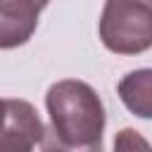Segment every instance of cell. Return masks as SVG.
<instances>
[{
	"instance_id": "cell-1",
	"label": "cell",
	"mask_w": 152,
	"mask_h": 152,
	"mask_svg": "<svg viewBox=\"0 0 152 152\" xmlns=\"http://www.w3.org/2000/svg\"><path fill=\"white\" fill-rule=\"evenodd\" d=\"M45 107L52 133L71 147H88L102 142L104 104L93 86L76 78L57 81L48 88Z\"/></svg>"
},
{
	"instance_id": "cell-2",
	"label": "cell",
	"mask_w": 152,
	"mask_h": 152,
	"mask_svg": "<svg viewBox=\"0 0 152 152\" xmlns=\"http://www.w3.org/2000/svg\"><path fill=\"white\" fill-rule=\"evenodd\" d=\"M102 45L114 55H140L152 48V0H107L97 26Z\"/></svg>"
},
{
	"instance_id": "cell-3",
	"label": "cell",
	"mask_w": 152,
	"mask_h": 152,
	"mask_svg": "<svg viewBox=\"0 0 152 152\" xmlns=\"http://www.w3.org/2000/svg\"><path fill=\"white\" fill-rule=\"evenodd\" d=\"M45 2L33 0H0V50H12L33 36Z\"/></svg>"
},
{
	"instance_id": "cell-4",
	"label": "cell",
	"mask_w": 152,
	"mask_h": 152,
	"mask_svg": "<svg viewBox=\"0 0 152 152\" xmlns=\"http://www.w3.org/2000/svg\"><path fill=\"white\" fill-rule=\"evenodd\" d=\"M45 124L40 121L36 107L26 100H5L2 121H0V140H14L24 145H43Z\"/></svg>"
},
{
	"instance_id": "cell-5",
	"label": "cell",
	"mask_w": 152,
	"mask_h": 152,
	"mask_svg": "<svg viewBox=\"0 0 152 152\" xmlns=\"http://www.w3.org/2000/svg\"><path fill=\"white\" fill-rule=\"evenodd\" d=\"M119 100L138 119H152V66L133 69L116 86Z\"/></svg>"
},
{
	"instance_id": "cell-6",
	"label": "cell",
	"mask_w": 152,
	"mask_h": 152,
	"mask_svg": "<svg viewBox=\"0 0 152 152\" xmlns=\"http://www.w3.org/2000/svg\"><path fill=\"white\" fill-rule=\"evenodd\" d=\"M114 152H152V145L140 131L121 128L114 135Z\"/></svg>"
},
{
	"instance_id": "cell-7",
	"label": "cell",
	"mask_w": 152,
	"mask_h": 152,
	"mask_svg": "<svg viewBox=\"0 0 152 152\" xmlns=\"http://www.w3.org/2000/svg\"><path fill=\"white\" fill-rule=\"evenodd\" d=\"M43 152H102V142L97 145H88V147H71V145H64L55 133L52 128L45 131V138H43Z\"/></svg>"
},
{
	"instance_id": "cell-8",
	"label": "cell",
	"mask_w": 152,
	"mask_h": 152,
	"mask_svg": "<svg viewBox=\"0 0 152 152\" xmlns=\"http://www.w3.org/2000/svg\"><path fill=\"white\" fill-rule=\"evenodd\" d=\"M0 152H33V147L14 140H0Z\"/></svg>"
},
{
	"instance_id": "cell-9",
	"label": "cell",
	"mask_w": 152,
	"mask_h": 152,
	"mask_svg": "<svg viewBox=\"0 0 152 152\" xmlns=\"http://www.w3.org/2000/svg\"><path fill=\"white\" fill-rule=\"evenodd\" d=\"M2 104H5V100H0V121H2Z\"/></svg>"
}]
</instances>
